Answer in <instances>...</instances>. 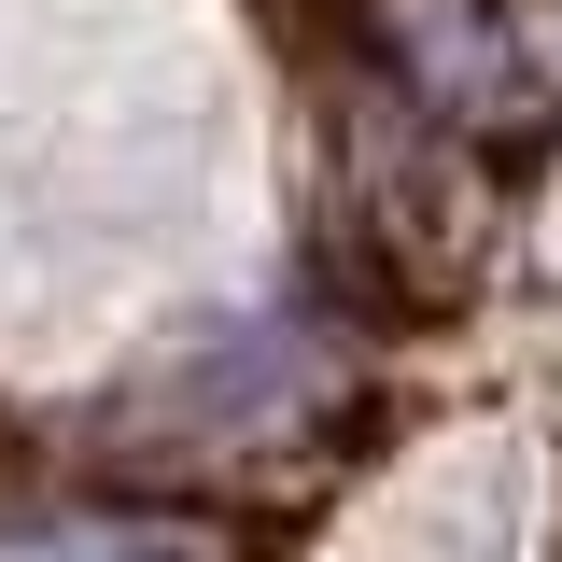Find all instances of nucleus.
I'll use <instances>...</instances> for the list:
<instances>
[{"mask_svg": "<svg viewBox=\"0 0 562 562\" xmlns=\"http://www.w3.org/2000/svg\"><path fill=\"white\" fill-rule=\"evenodd\" d=\"M380 43H394V70H408L436 113H535V70H520V43L492 29L479 0H380Z\"/></svg>", "mask_w": 562, "mask_h": 562, "instance_id": "1", "label": "nucleus"}, {"mask_svg": "<svg viewBox=\"0 0 562 562\" xmlns=\"http://www.w3.org/2000/svg\"><path fill=\"white\" fill-rule=\"evenodd\" d=\"M0 562H225V549L183 506H14Z\"/></svg>", "mask_w": 562, "mask_h": 562, "instance_id": "2", "label": "nucleus"}]
</instances>
